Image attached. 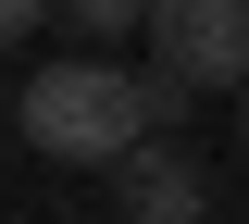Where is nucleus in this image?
Returning <instances> with one entry per match:
<instances>
[{
	"mask_svg": "<svg viewBox=\"0 0 249 224\" xmlns=\"http://www.w3.org/2000/svg\"><path fill=\"white\" fill-rule=\"evenodd\" d=\"M62 13H75L88 37H124V25H150V0H62Z\"/></svg>",
	"mask_w": 249,
	"mask_h": 224,
	"instance_id": "nucleus-4",
	"label": "nucleus"
},
{
	"mask_svg": "<svg viewBox=\"0 0 249 224\" xmlns=\"http://www.w3.org/2000/svg\"><path fill=\"white\" fill-rule=\"evenodd\" d=\"M37 25H50V0H0V50H25Z\"/></svg>",
	"mask_w": 249,
	"mask_h": 224,
	"instance_id": "nucleus-5",
	"label": "nucleus"
},
{
	"mask_svg": "<svg viewBox=\"0 0 249 224\" xmlns=\"http://www.w3.org/2000/svg\"><path fill=\"white\" fill-rule=\"evenodd\" d=\"M212 187H199V162L187 150H137L124 162V224H199Z\"/></svg>",
	"mask_w": 249,
	"mask_h": 224,
	"instance_id": "nucleus-3",
	"label": "nucleus"
},
{
	"mask_svg": "<svg viewBox=\"0 0 249 224\" xmlns=\"http://www.w3.org/2000/svg\"><path fill=\"white\" fill-rule=\"evenodd\" d=\"M237 125H249V87H237Z\"/></svg>",
	"mask_w": 249,
	"mask_h": 224,
	"instance_id": "nucleus-6",
	"label": "nucleus"
},
{
	"mask_svg": "<svg viewBox=\"0 0 249 224\" xmlns=\"http://www.w3.org/2000/svg\"><path fill=\"white\" fill-rule=\"evenodd\" d=\"M187 100H199V87H175V75H124V63H37V75H25V137H37L50 162H124V150H150Z\"/></svg>",
	"mask_w": 249,
	"mask_h": 224,
	"instance_id": "nucleus-1",
	"label": "nucleus"
},
{
	"mask_svg": "<svg viewBox=\"0 0 249 224\" xmlns=\"http://www.w3.org/2000/svg\"><path fill=\"white\" fill-rule=\"evenodd\" d=\"M150 50L175 87H249V0H150Z\"/></svg>",
	"mask_w": 249,
	"mask_h": 224,
	"instance_id": "nucleus-2",
	"label": "nucleus"
}]
</instances>
